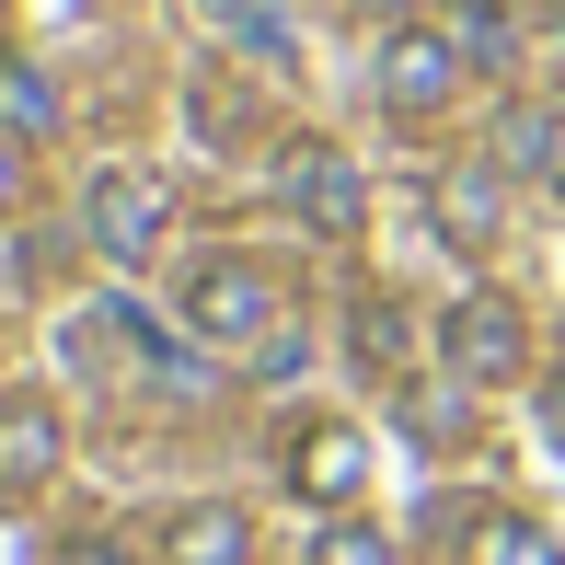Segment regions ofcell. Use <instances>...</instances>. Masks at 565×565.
<instances>
[{
  "label": "cell",
  "mask_w": 565,
  "mask_h": 565,
  "mask_svg": "<svg viewBox=\"0 0 565 565\" xmlns=\"http://www.w3.org/2000/svg\"><path fill=\"white\" fill-rule=\"evenodd\" d=\"M461 82H473V58L450 46V23H393V35H381V105H393L404 127L450 116Z\"/></svg>",
  "instance_id": "277c9868"
},
{
  "label": "cell",
  "mask_w": 565,
  "mask_h": 565,
  "mask_svg": "<svg viewBox=\"0 0 565 565\" xmlns=\"http://www.w3.org/2000/svg\"><path fill=\"white\" fill-rule=\"evenodd\" d=\"M358 484H370V439H358L347 416H312L289 439V497H312L323 520H335V508H358Z\"/></svg>",
  "instance_id": "52a82bcc"
},
{
  "label": "cell",
  "mask_w": 565,
  "mask_h": 565,
  "mask_svg": "<svg viewBox=\"0 0 565 565\" xmlns=\"http://www.w3.org/2000/svg\"><path fill=\"white\" fill-rule=\"evenodd\" d=\"M0 127H12L23 150H35V139H58V82H46L35 58H0Z\"/></svg>",
  "instance_id": "4fadbf2b"
},
{
  "label": "cell",
  "mask_w": 565,
  "mask_h": 565,
  "mask_svg": "<svg viewBox=\"0 0 565 565\" xmlns=\"http://www.w3.org/2000/svg\"><path fill=\"white\" fill-rule=\"evenodd\" d=\"M450 46H461L473 70H497V58H508V0H450Z\"/></svg>",
  "instance_id": "e0dca14e"
},
{
  "label": "cell",
  "mask_w": 565,
  "mask_h": 565,
  "mask_svg": "<svg viewBox=\"0 0 565 565\" xmlns=\"http://www.w3.org/2000/svg\"><path fill=\"white\" fill-rule=\"evenodd\" d=\"M277 196H289V220L323 231V243H347V231L370 220V173H358L335 139H289L277 150Z\"/></svg>",
  "instance_id": "5b68a950"
},
{
  "label": "cell",
  "mask_w": 565,
  "mask_h": 565,
  "mask_svg": "<svg viewBox=\"0 0 565 565\" xmlns=\"http://www.w3.org/2000/svg\"><path fill=\"white\" fill-rule=\"evenodd\" d=\"M543 185H554V196H565V105H554V116H543Z\"/></svg>",
  "instance_id": "d6986e66"
},
{
  "label": "cell",
  "mask_w": 565,
  "mask_h": 565,
  "mask_svg": "<svg viewBox=\"0 0 565 565\" xmlns=\"http://www.w3.org/2000/svg\"><path fill=\"white\" fill-rule=\"evenodd\" d=\"M162 565H254V520L231 497H196L162 520Z\"/></svg>",
  "instance_id": "ba28073f"
},
{
  "label": "cell",
  "mask_w": 565,
  "mask_h": 565,
  "mask_svg": "<svg viewBox=\"0 0 565 565\" xmlns=\"http://www.w3.org/2000/svg\"><path fill=\"white\" fill-rule=\"evenodd\" d=\"M347 358L381 381H404V358H416V323H404V300H358L347 312Z\"/></svg>",
  "instance_id": "7c38bea8"
},
{
  "label": "cell",
  "mask_w": 565,
  "mask_h": 565,
  "mask_svg": "<svg viewBox=\"0 0 565 565\" xmlns=\"http://www.w3.org/2000/svg\"><path fill=\"white\" fill-rule=\"evenodd\" d=\"M12 209H23V139L0 127V220H12Z\"/></svg>",
  "instance_id": "ac0fdd59"
},
{
  "label": "cell",
  "mask_w": 565,
  "mask_h": 565,
  "mask_svg": "<svg viewBox=\"0 0 565 565\" xmlns=\"http://www.w3.org/2000/svg\"><path fill=\"white\" fill-rule=\"evenodd\" d=\"M185 127H196L209 150H254V139H266L254 93H243V82H220V70H196V82H185Z\"/></svg>",
  "instance_id": "8fae6325"
},
{
  "label": "cell",
  "mask_w": 565,
  "mask_h": 565,
  "mask_svg": "<svg viewBox=\"0 0 565 565\" xmlns=\"http://www.w3.org/2000/svg\"><path fill=\"white\" fill-rule=\"evenodd\" d=\"M439 358H450V381L497 393V381L531 370V312H520L508 289H461L450 312H439Z\"/></svg>",
  "instance_id": "3957f363"
},
{
  "label": "cell",
  "mask_w": 565,
  "mask_h": 565,
  "mask_svg": "<svg viewBox=\"0 0 565 565\" xmlns=\"http://www.w3.org/2000/svg\"><path fill=\"white\" fill-rule=\"evenodd\" d=\"M93 323H105V335H116L127 358H139L150 381H196V358L173 347V335H162V323H150V312H127V300H105V312H93Z\"/></svg>",
  "instance_id": "9a60e30c"
},
{
  "label": "cell",
  "mask_w": 565,
  "mask_h": 565,
  "mask_svg": "<svg viewBox=\"0 0 565 565\" xmlns=\"http://www.w3.org/2000/svg\"><path fill=\"white\" fill-rule=\"evenodd\" d=\"M173 312H185V335L266 358V347H277V277L254 266V254H196L185 289H173Z\"/></svg>",
  "instance_id": "6da1fadb"
},
{
  "label": "cell",
  "mask_w": 565,
  "mask_h": 565,
  "mask_svg": "<svg viewBox=\"0 0 565 565\" xmlns=\"http://www.w3.org/2000/svg\"><path fill=\"white\" fill-rule=\"evenodd\" d=\"M393 12H404V0H393Z\"/></svg>",
  "instance_id": "44dd1931"
},
{
  "label": "cell",
  "mask_w": 565,
  "mask_h": 565,
  "mask_svg": "<svg viewBox=\"0 0 565 565\" xmlns=\"http://www.w3.org/2000/svg\"><path fill=\"white\" fill-rule=\"evenodd\" d=\"M543 427H554V439H565V381H554V393H543Z\"/></svg>",
  "instance_id": "ffe728a7"
},
{
  "label": "cell",
  "mask_w": 565,
  "mask_h": 565,
  "mask_svg": "<svg viewBox=\"0 0 565 565\" xmlns=\"http://www.w3.org/2000/svg\"><path fill=\"white\" fill-rule=\"evenodd\" d=\"M58 461H70V416H58V393L12 381V393H0V497H46V484H58Z\"/></svg>",
  "instance_id": "8992f818"
},
{
  "label": "cell",
  "mask_w": 565,
  "mask_h": 565,
  "mask_svg": "<svg viewBox=\"0 0 565 565\" xmlns=\"http://www.w3.org/2000/svg\"><path fill=\"white\" fill-rule=\"evenodd\" d=\"M427 209H439V231H450L461 254H484V243H497V231H508V185H497V173H484V162H450L439 185H427Z\"/></svg>",
  "instance_id": "9c48e42d"
},
{
  "label": "cell",
  "mask_w": 565,
  "mask_h": 565,
  "mask_svg": "<svg viewBox=\"0 0 565 565\" xmlns=\"http://www.w3.org/2000/svg\"><path fill=\"white\" fill-rule=\"evenodd\" d=\"M461 565H565V543L531 508H473V520H461Z\"/></svg>",
  "instance_id": "30bf717a"
},
{
  "label": "cell",
  "mask_w": 565,
  "mask_h": 565,
  "mask_svg": "<svg viewBox=\"0 0 565 565\" xmlns=\"http://www.w3.org/2000/svg\"><path fill=\"white\" fill-rule=\"evenodd\" d=\"M82 220H93V254L105 266H162V243H173V185L150 162H105L82 185Z\"/></svg>",
  "instance_id": "7a4b0ae2"
},
{
  "label": "cell",
  "mask_w": 565,
  "mask_h": 565,
  "mask_svg": "<svg viewBox=\"0 0 565 565\" xmlns=\"http://www.w3.org/2000/svg\"><path fill=\"white\" fill-rule=\"evenodd\" d=\"M209 12L231 23V46H243V58H266V70H300V23L277 12V0H209Z\"/></svg>",
  "instance_id": "5bb4252c"
},
{
  "label": "cell",
  "mask_w": 565,
  "mask_h": 565,
  "mask_svg": "<svg viewBox=\"0 0 565 565\" xmlns=\"http://www.w3.org/2000/svg\"><path fill=\"white\" fill-rule=\"evenodd\" d=\"M312 565H404V543H393V531H370L358 508H335V520L312 531Z\"/></svg>",
  "instance_id": "2e32d148"
}]
</instances>
